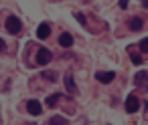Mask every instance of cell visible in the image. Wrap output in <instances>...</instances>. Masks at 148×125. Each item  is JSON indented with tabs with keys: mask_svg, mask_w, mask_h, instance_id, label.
Listing matches in <instances>:
<instances>
[{
	"mask_svg": "<svg viewBox=\"0 0 148 125\" xmlns=\"http://www.w3.org/2000/svg\"><path fill=\"white\" fill-rule=\"evenodd\" d=\"M75 18H77V20H79L81 24H85V16H83L81 12H75Z\"/></svg>",
	"mask_w": 148,
	"mask_h": 125,
	"instance_id": "2e32d148",
	"label": "cell"
},
{
	"mask_svg": "<svg viewBox=\"0 0 148 125\" xmlns=\"http://www.w3.org/2000/svg\"><path fill=\"white\" fill-rule=\"evenodd\" d=\"M146 77H148V75H146L144 71H140L138 75H134V85H138V87L144 85V83H146Z\"/></svg>",
	"mask_w": 148,
	"mask_h": 125,
	"instance_id": "30bf717a",
	"label": "cell"
},
{
	"mask_svg": "<svg viewBox=\"0 0 148 125\" xmlns=\"http://www.w3.org/2000/svg\"><path fill=\"white\" fill-rule=\"evenodd\" d=\"M49 61H53V53H51L49 49L41 47V49L37 51V63H39V65H47Z\"/></svg>",
	"mask_w": 148,
	"mask_h": 125,
	"instance_id": "7a4b0ae2",
	"label": "cell"
},
{
	"mask_svg": "<svg viewBox=\"0 0 148 125\" xmlns=\"http://www.w3.org/2000/svg\"><path fill=\"white\" fill-rule=\"evenodd\" d=\"M49 34H51V26H49V22H41L39 28H37V36H39L41 41H45V39H49Z\"/></svg>",
	"mask_w": 148,
	"mask_h": 125,
	"instance_id": "277c9868",
	"label": "cell"
},
{
	"mask_svg": "<svg viewBox=\"0 0 148 125\" xmlns=\"http://www.w3.org/2000/svg\"><path fill=\"white\" fill-rule=\"evenodd\" d=\"M43 77H45L47 81H53V83L57 81V77H55V73H49V71H47V73H43Z\"/></svg>",
	"mask_w": 148,
	"mask_h": 125,
	"instance_id": "9a60e30c",
	"label": "cell"
},
{
	"mask_svg": "<svg viewBox=\"0 0 148 125\" xmlns=\"http://www.w3.org/2000/svg\"><path fill=\"white\" fill-rule=\"evenodd\" d=\"M128 26H130V30H134V32H138V30H142V26H144V22L138 18V16H134V18H130L128 20Z\"/></svg>",
	"mask_w": 148,
	"mask_h": 125,
	"instance_id": "ba28073f",
	"label": "cell"
},
{
	"mask_svg": "<svg viewBox=\"0 0 148 125\" xmlns=\"http://www.w3.org/2000/svg\"><path fill=\"white\" fill-rule=\"evenodd\" d=\"M59 45H61V47H71V45H73V36H71L69 32H63V34L59 36Z\"/></svg>",
	"mask_w": 148,
	"mask_h": 125,
	"instance_id": "9c48e42d",
	"label": "cell"
},
{
	"mask_svg": "<svg viewBox=\"0 0 148 125\" xmlns=\"http://www.w3.org/2000/svg\"><path fill=\"white\" fill-rule=\"evenodd\" d=\"M65 87H67V91H69V93H77V85H75V79H73V75H71V73H67V75H65Z\"/></svg>",
	"mask_w": 148,
	"mask_h": 125,
	"instance_id": "52a82bcc",
	"label": "cell"
},
{
	"mask_svg": "<svg viewBox=\"0 0 148 125\" xmlns=\"http://www.w3.org/2000/svg\"><path fill=\"white\" fill-rule=\"evenodd\" d=\"M130 59H132V63H134V65H142V57H140V55L130 53Z\"/></svg>",
	"mask_w": 148,
	"mask_h": 125,
	"instance_id": "4fadbf2b",
	"label": "cell"
},
{
	"mask_svg": "<svg viewBox=\"0 0 148 125\" xmlns=\"http://www.w3.org/2000/svg\"><path fill=\"white\" fill-rule=\"evenodd\" d=\"M49 125H67V119L65 117H59V115H53L49 119Z\"/></svg>",
	"mask_w": 148,
	"mask_h": 125,
	"instance_id": "8fae6325",
	"label": "cell"
},
{
	"mask_svg": "<svg viewBox=\"0 0 148 125\" xmlns=\"http://www.w3.org/2000/svg\"><path fill=\"white\" fill-rule=\"evenodd\" d=\"M6 28H8V32H10V34H18V32H21V28H23L21 18H18V16H14V14H10V16L6 18Z\"/></svg>",
	"mask_w": 148,
	"mask_h": 125,
	"instance_id": "6da1fadb",
	"label": "cell"
},
{
	"mask_svg": "<svg viewBox=\"0 0 148 125\" xmlns=\"http://www.w3.org/2000/svg\"><path fill=\"white\" fill-rule=\"evenodd\" d=\"M114 77H116V73H114V71H99V73L95 75V79H97L99 83H112V81H114Z\"/></svg>",
	"mask_w": 148,
	"mask_h": 125,
	"instance_id": "5b68a950",
	"label": "cell"
},
{
	"mask_svg": "<svg viewBox=\"0 0 148 125\" xmlns=\"http://www.w3.org/2000/svg\"><path fill=\"white\" fill-rule=\"evenodd\" d=\"M59 99H61V95H59V93H55V95H51V97H47V105H49V107H55Z\"/></svg>",
	"mask_w": 148,
	"mask_h": 125,
	"instance_id": "7c38bea8",
	"label": "cell"
},
{
	"mask_svg": "<svg viewBox=\"0 0 148 125\" xmlns=\"http://www.w3.org/2000/svg\"><path fill=\"white\" fill-rule=\"evenodd\" d=\"M138 107H140V101H138V97L132 93V95H128L126 97V111L128 113H136L138 111Z\"/></svg>",
	"mask_w": 148,
	"mask_h": 125,
	"instance_id": "3957f363",
	"label": "cell"
},
{
	"mask_svg": "<svg viewBox=\"0 0 148 125\" xmlns=\"http://www.w3.org/2000/svg\"><path fill=\"white\" fill-rule=\"evenodd\" d=\"M2 51H4V41L0 39V53H2Z\"/></svg>",
	"mask_w": 148,
	"mask_h": 125,
	"instance_id": "e0dca14e",
	"label": "cell"
},
{
	"mask_svg": "<svg viewBox=\"0 0 148 125\" xmlns=\"http://www.w3.org/2000/svg\"><path fill=\"white\" fill-rule=\"evenodd\" d=\"M140 51L142 53H148V39H142L140 41Z\"/></svg>",
	"mask_w": 148,
	"mask_h": 125,
	"instance_id": "5bb4252c",
	"label": "cell"
},
{
	"mask_svg": "<svg viewBox=\"0 0 148 125\" xmlns=\"http://www.w3.org/2000/svg\"><path fill=\"white\" fill-rule=\"evenodd\" d=\"M142 6H144V8H148V0H144V2H142Z\"/></svg>",
	"mask_w": 148,
	"mask_h": 125,
	"instance_id": "ac0fdd59",
	"label": "cell"
},
{
	"mask_svg": "<svg viewBox=\"0 0 148 125\" xmlns=\"http://www.w3.org/2000/svg\"><path fill=\"white\" fill-rule=\"evenodd\" d=\"M27 111H29L31 115H41V113H43V107H41V103H39V101L31 99V101L27 103Z\"/></svg>",
	"mask_w": 148,
	"mask_h": 125,
	"instance_id": "8992f818",
	"label": "cell"
}]
</instances>
